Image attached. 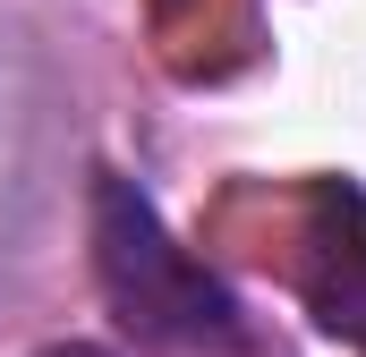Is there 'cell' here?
<instances>
[{"label":"cell","instance_id":"cell-4","mask_svg":"<svg viewBox=\"0 0 366 357\" xmlns=\"http://www.w3.org/2000/svg\"><path fill=\"white\" fill-rule=\"evenodd\" d=\"M43 357H111V349H94V341H51Z\"/></svg>","mask_w":366,"mask_h":357},{"label":"cell","instance_id":"cell-2","mask_svg":"<svg viewBox=\"0 0 366 357\" xmlns=\"http://www.w3.org/2000/svg\"><path fill=\"white\" fill-rule=\"evenodd\" d=\"M51 145H60V77L34 51V34L0 26V272L26 256V238L43 221Z\"/></svg>","mask_w":366,"mask_h":357},{"label":"cell","instance_id":"cell-3","mask_svg":"<svg viewBox=\"0 0 366 357\" xmlns=\"http://www.w3.org/2000/svg\"><path fill=\"white\" fill-rule=\"evenodd\" d=\"M307 306L332 341L366 349V196L358 187H324L315 221H307Z\"/></svg>","mask_w":366,"mask_h":357},{"label":"cell","instance_id":"cell-1","mask_svg":"<svg viewBox=\"0 0 366 357\" xmlns=\"http://www.w3.org/2000/svg\"><path fill=\"white\" fill-rule=\"evenodd\" d=\"M94 272L111 315L137 341L162 349H239L247 315L213 272L171 238V221L154 213V196L137 178H94Z\"/></svg>","mask_w":366,"mask_h":357}]
</instances>
